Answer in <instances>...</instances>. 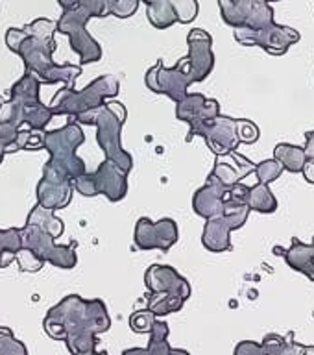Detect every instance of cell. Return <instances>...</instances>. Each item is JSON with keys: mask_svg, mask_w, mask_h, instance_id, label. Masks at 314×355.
<instances>
[{"mask_svg": "<svg viewBox=\"0 0 314 355\" xmlns=\"http://www.w3.org/2000/svg\"><path fill=\"white\" fill-rule=\"evenodd\" d=\"M43 327L50 338L63 340L69 352L76 355L96 349V335L110 329L111 318L100 298L85 300L78 294H69L46 313Z\"/></svg>", "mask_w": 314, "mask_h": 355, "instance_id": "cell-1", "label": "cell"}, {"mask_svg": "<svg viewBox=\"0 0 314 355\" xmlns=\"http://www.w3.org/2000/svg\"><path fill=\"white\" fill-rule=\"evenodd\" d=\"M6 44L11 52H15L26 67V72H32L41 83H63L72 87L82 74L80 65H58L54 61L55 43L54 39H43L32 35L24 28H8Z\"/></svg>", "mask_w": 314, "mask_h": 355, "instance_id": "cell-2", "label": "cell"}, {"mask_svg": "<svg viewBox=\"0 0 314 355\" xmlns=\"http://www.w3.org/2000/svg\"><path fill=\"white\" fill-rule=\"evenodd\" d=\"M128 111L119 100H110L96 110L82 113L74 119L78 124L96 126V143L104 152L105 159L116 165L124 174L133 168V157L122 148V126L126 122Z\"/></svg>", "mask_w": 314, "mask_h": 355, "instance_id": "cell-3", "label": "cell"}, {"mask_svg": "<svg viewBox=\"0 0 314 355\" xmlns=\"http://www.w3.org/2000/svg\"><path fill=\"white\" fill-rule=\"evenodd\" d=\"M107 8L104 0H80L76 8L63 10L60 21L55 22V32L69 35L71 49L80 55V67L102 60V46L87 32V22L93 17H105Z\"/></svg>", "mask_w": 314, "mask_h": 355, "instance_id": "cell-4", "label": "cell"}, {"mask_svg": "<svg viewBox=\"0 0 314 355\" xmlns=\"http://www.w3.org/2000/svg\"><path fill=\"white\" fill-rule=\"evenodd\" d=\"M144 285L150 291L148 307L155 316L176 313L191 296V285L180 272L171 265L155 263L144 274Z\"/></svg>", "mask_w": 314, "mask_h": 355, "instance_id": "cell-5", "label": "cell"}, {"mask_svg": "<svg viewBox=\"0 0 314 355\" xmlns=\"http://www.w3.org/2000/svg\"><path fill=\"white\" fill-rule=\"evenodd\" d=\"M121 91V83L115 76H100L89 83L82 91L72 87L60 89L50 102V110L54 115H65L76 119L82 113L96 110L105 104L107 98H115Z\"/></svg>", "mask_w": 314, "mask_h": 355, "instance_id": "cell-6", "label": "cell"}, {"mask_svg": "<svg viewBox=\"0 0 314 355\" xmlns=\"http://www.w3.org/2000/svg\"><path fill=\"white\" fill-rule=\"evenodd\" d=\"M83 141H85V135H83L82 126L72 119L60 130L44 132L43 148L50 154L49 163L63 168L71 176L72 182L87 172L83 159L76 155V148Z\"/></svg>", "mask_w": 314, "mask_h": 355, "instance_id": "cell-7", "label": "cell"}, {"mask_svg": "<svg viewBox=\"0 0 314 355\" xmlns=\"http://www.w3.org/2000/svg\"><path fill=\"white\" fill-rule=\"evenodd\" d=\"M21 237L22 248L32 252L43 263H50V265L58 266V268H65V270L76 266V243L58 246V244H54V237L43 232L35 224H24V227H21Z\"/></svg>", "mask_w": 314, "mask_h": 355, "instance_id": "cell-8", "label": "cell"}, {"mask_svg": "<svg viewBox=\"0 0 314 355\" xmlns=\"http://www.w3.org/2000/svg\"><path fill=\"white\" fill-rule=\"evenodd\" d=\"M128 174L105 159L94 172H85L72 182V187L83 196H96L104 194L110 202H121L128 193Z\"/></svg>", "mask_w": 314, "mask_h": 355, "instance_id": "cell-9", "label": "cell"}, {"mask_svg": "<svg viewBox=\"0 0 314 355\" xmlns=\"http://www.w3.org/2000/svg\"><path fill=\"white\" fill-rule=\"evenodd\" d=\"M144 83L150 91L157 94H166L174 104H177L187 96L189 87L193 85V78H191V71H189L185 58L177 61L171 69L163 65V60H157V63L146 71Z\"/></svg>", "mask_w": 314, "mask_h": 355, "instance_id": "cell-10", "label": "cell"}, {"mask_svg": "<svg viewBox=\"0 0 314 355\" xmlns=\"http://www.w3.org/2000/svg\"><path fill=\"white\" fill-rule=\"evenodd\" d=\"M222 19L233 28L261 30L270 26L274 10L266 0H218Z\"/></svg>", "mask_w": 314, "mask_h": 355, "instance_id": "cell-11", "label": "cell"}, {"mask_svg": "<svg viewBox=\"0 0 314 355\" xmlns=\"http://www.w3.org/2000/svg\"><path fill=\"white\" fill-rule=\"evenodd\" d=\"M235 39L244 46H261L272 55L287 54L288 49L299 41V32L290 26H283L277 22H272L270 26L261 30H250V28H235L233 32Z\"/></svg>", "mask_w": 314, "mask_h": 355, "instance_id": "cell-12", "label": "cell"}, {"mask_svg": "<svg viewBox=\"0 0 314 355\" xmlns=\"http://www.w3.org/2000/svg\"><path fill=\"white\" fill-rule=\"evenodd\" d=\"M177 239H180V230L174 218H161L154 222L148 216H141L135 224L133 241L135 246L143 252L148 250L168 252L177 243Z\"/></svg>", "mask_w": 314, "mask_h": 355, "instance_id": "cell-13", "label": "cell"}, {"mask_svg": "<svg viewBox=\"0 0 314 355\" xmlns=\"http://www.w3.org/2000/svg\"><path fill=\"white\" fill-rule=\"evenodd\" d=\"M218 115H220L218 100L207 98L200 93H187V96L176 104V116L191 126L189 139L194 135L202 137L205 128L209 126Z\"/></svg>", "mask_w": 314, "mask_h": 355, "instance_id": "cell-14", "label": "cell"}, {"mask_svg": "<svg viewBox=\"0 0 314 355\" xmlns=\"http://www.w3.org/2000/svg\"><path fill=\"white\" fill-rule=\"evenodd\" d=\"M189 54L185 55L193 83L204 82L215 67V54H213V37L202 28H194L187 35Z\"/></svg>", "mask_w": 314, "mask_h": 355, "instance_id": "cell-15", "label": "cell"}, {"mask_svg": "<svg viewBox=\"0 0 314 355\" xmlns=\"http://www.w3.org/2000/svg\"><path fill=\"white\" fill-rule=\"evenodd\" d=\"M202 137L215 155H227L238 146L237 119L218 115L209 126L205 128Z\"/></svg>", "mask_w": 314, "mask_h": 355, "instance_id": "cell-16", "label": "cell"}, {"mask_svg": "<svg viewBox=\"0 0 314 355\" xmlns=\"http://www.w3.org/2000/svg\"><path fill=\"white\" fill-rule=\"evenodd\" d=\"M227 191L220 182H216L215 178H207V183L204 187H200L194 193L193 198V209L196 215H200L205 220L220 216L224 213V202H226Z\"/></svg>", "mask_w": 314, "mask_h": 355, "instance_id": "cell-17", "label": "cell"}, {"mask_svg": "<svg viewBox=\"0 0 314 355\" xmlns=\"http://www.w3.org/2000/svg\"><path fill=\"white\" fill-rule=\"evenodd\" d=\"M233 157L235 163H226V161H216L213 171H211L209 176H213L216 182H220L224 187L232 189L233 185L241 183L243 178H246L250 172L255 171V165L250 159H246L244 155L237 154V152H232L229 154Z\"/></svg>", "mask_w": 314, "mask_h": 355, "instance_id": "cell-18", "label": "cell"}, {"mask_svg": "<svg viewBox=\"0 0 314 355\" xmlns=\"http://www.w3.org/2000/svg\"><path fill=\"white\" fill-rule=\"evenodd\" d=\"M232 224L224 216H215L205 222L204 233H202V244L209 252L220 254L232 250Z\"/></svg>", "mask_w": 314, "mask_h": 355, "instance_id": "cell-19", "label": "cell"}, {"mask_svg": "<svg viewBox=\"0 0 314 355\" xmlns=\"http://www.w3.org/2000/svg\"><path fill=\"white\" fill-rule=\"evenodd\" d=\"M72 183H50L41 178V182L37 183V204L44 209L55 211L63 209L71 204L72 200Z\"/></svg>", "mask_w": 314, "mask_h": 355, "instance_id": "cell-20", "label": "cell"}, {"mask_svg": "<svg viewBox=\"0 0 314 355\" xmlns=\"http://www.w3.org/2000/svg\"><path fill=\"white\" fill-rule=\"evenodd\" d=\"M39 87L41 82L37 78L32 72H24L21 80L13 83V87L10 89V100L22 107H37L43 104L39 98Z\"/></svg>", "mask_w": 314, "mask_h": 355, "instance_id": "cell-21", "label": "cell"}, {"mask_svg": "<svg viewBox=\"0 0 314 355\" xmlns=\"http://www.w3.org/2000/svg\"><path fill=\"white\" fill-rule=\"evenodd\" d=\"M168 324L163 320H155L152 331H150V343L146 348H130L124 349L122 355H168L171 343H168Z\"/></svg>", "mask_w": 314, "mask_h": 355, "instance_id": "cell-22", "label": "cell"}, {"mask_svg": "<svg viewBox=\"0 0 314 355\" xmlns=\"http://www.w3.org/2000/svg\"><path fill=\"white\" fill-rule=\"evenodd\" d=\"M287 263L294 270L304 272L311 282H314V252L311 244H304L294 239L293 246L287 252Z\"/></svg>", "mask_w": 314, "mask_h": 355, "instance_id": "cell-23", "label": "cell"}, {"mask_svg": "<svg viewBox=\"0 0 314 355\" xmlns=\"http://www.w3.org/2000/svg\"><path fill=\"white\" fill-rule=\"evenodd\" d=\"M274 159L281 163L283 171L298 174V172L304 171L307 155H305V150L302 148V146L281 143V144H277L276 148H274Z\"/></svg>", "mask_w": 314, "mask_h": 355, "instance_id": "cell-24", "label": "cell"}, {"mask_svg": "<svg viewBox=\"0 0 314 355\" xmlns=\"http://www.w3.org/2000/svg\"><path fill=\"white\" fill-rule=\"evenodd\" d=\"M26 224H35V226L41 227L43 232H46L54 239L63 235V232H65L63 222H61V218H58V216L54 215V211L44 209V207H41L39 204L30 211Z\"/></svg>", "mask_w": 314, "mask_h": 355, "instance_id": "cell-25", "label": "cell"}, {"mask_svg": "<svg viewBox=\"0 0 314 355\" xmlns=\"http://www.w3.org/2000/svg\"><path fill=\"white\" fill-rule=\"evenodd\" d=\"M22 248L21 230H0V268L10 266Z\"/></svg>", "mask_w": 314, "mask_h": 355, "instance_id": "cell-26", "label": "cell"}, {"mask_svg": "<svg viewBox=\"0 0 314 355\" xmlns=\"http://www.w3.org/2000/svg\"><path fill=\"white\" fill-rule=\"evenodd\" d=\"M146 17H148L150 24L157 30H166L177 22L171 0H155L146 6Z\"/></svg>", "mask_w": 314, "mask_h": 355, "instance_id": "cell-27", "label": "cell"}, {"mask_svg": "<svg viewBox=\"0 0 314 355\" xmlns=\"http://www.w3.org/2000/svg\"><path fill=\"white\" fill-rule=\"evenodd\" d=\"M248 207L250 211H259V213H274L277 209V200L272 194L270 187L265 183H257L250 187L248 193Z\"/></svg>", "mask_w": 314, "mask_h": 355, "instance_id": "cell-28", "label": "cell"}, {"mask_svg": "<svg viewBox=\"0 0 314 355\" xmlns=\"http://www.w3.org/2000/svg\"><path fill=\"white\" fill-rule=\"evenodd\" d=\"M0 355H28L26 346L15 338L10 327H0Z\"/></svg>", "mask_w": 314, "mask_h": 355, "instance_id": "cell-29", "label": "cell"}, {"mask_svg": "<svg viewBox=\"0 0 314 355\" xmlns=\"http://www.w3.org/2000/svg\"><path fill=\"white\" fill-rule=\"evenodd\" d=\"M174 13H176L177 22L182 24H189L198 17V0H171Z\"/></svg>", "mask_w": 314, "mask_h": 355, "instance_id": "cell-30", "label": "cell"}, {"mask_svg": "<svg viewBox=\"0 0 314 355\" xmlns=\"http://www.w3.org/2000/svg\"><path fill=\"white\" fill-rule=\"evenodd\" d=\"M255 174H257V178H259V183L270 185L272 182H276L277 178H281L283 166L279 161L266 159L255 166Z\"/></svg>", "mask_w": 314, "mask_h": 355, "instance_id": "cell-31", "label": "cell"}, {"mask_svg": "<svg viewBox=\"0 0 314 355\" xmlns=\"http://www.w3.org/2000/svg\"><path fill=\"white\" fill-rule=\"evenodd\" d=\"M105 8L110 15H115L119 19H128L137 11L141 0H104Z\"/></svg>", "mask_w": 314, "mask_h": 355, "instance_id": "cell-32", "label": "cell"}, {"mask_svg": "<svg viewBox=\"0 0 314 355\" xmlns=\"http://www.w3.org/2000/svg\"><path fill=\"white\" fill-rule=\"evenodd\" d=\"M155 320H157V316L154 313H150L148 309L137 311V313H133L130 316V327L135 333H150L152 327H154Z\"/></svg>", "mask_w": 314, "mask_h": 355, "instance_id": "cell-33", "label": "cell"}, {"mask_svg": "<svg viewBox=\"0 0 314 355\" xmlns=\"http://www.w3.org/2000/svg\"><path fill=\"white\" fill-rule=\"evenodd\" d=\"M24 30L32 33V35H37V37L54 39L55 22L50 21V19H35V21H32L30 24H26Z\"/></svg>", "mask_w": 314, "mask_h": 355, "instance_id": "cell-34", "label": "cell"}, {"mask_svg": "<svg viewBox=\"0 0 314 355\" xmlns=\"http://www.w3.org/2000/svg\"><path fill=\"white\" fill-rule=\"evenodd\" d=\"M259 128L255 126L252 121H246V119H237V137L238 143L252 144L259 139Z\"/></svg>", "mask_w": 314, "mask_h": 355, "instance_id": "cell-35", "label": "cell"}, {"mask_svg": "<svg viewBox=\"0 0 314 355\" xmlns=\"http://www.w3.org/2000/svg\"><path fill=\"white\" fill-rule=\"evenodd\" d=\"M17 265L21 268L22 272H39L43 268V261L37 259L32 252H28L26 248H21V252L17 254Z\"/></svg>", "mask_w": 314, "mask_h": 355, "instance_id": "cell-36", "label": "cell"}, {"mask_svg": "<svg viewBox=\"0 0 314 355\" xmlns=\"http://www.w3.org/2000/svg\"><path fill=\"white\" fill-rule=\"evenodd\" d=\"M233 355H266V354L261 344L252 343V340H244V343L237 344V348H235V354Z\"/></svg>", "mask_w": 314, "mask_h": 355, "instance_id": "cell-37", "label": "cell"}, {"mask_svg": "<svg viewBox=\"0 0 314 355\" xmlns=\"http://www.w3.org/2000/svg\"><path fill=\"white\" fill-rule=\"evenodd\" d=\"M307 139V143H305V155H307V159H314V132H309L305 135Z\"/></svg>", "mask_w": 314, "mask_h": 355, "instance_id": "cell-38", "label": "cell"}, {"mask_svg": "<svg viewBox=\"0 0 314 355\" xmlns=\"http://www.w3.org/2000/svg\"><path fill=\"white\" fill-rule=\"evenodd\" d=\"M304 178L309 183H314V159H307L304 165Z\"/></svg>", "mask_w": 314, "mask_h": 355, "instance_id": "cell-39", "label": "cell"}, {"mask_svg": "<svg viewBox=\"0 0 314 355\" xmlns=\"http://www.w3.org/2000/svg\"><path fill=\"white\" fill-rule=\"evenodd\" d=\"M80 0H58V4L61 6V10H72L76 8Z\"/></svg>", "mask_w": 314, "mask_h": 355, "instance_id": "cell-40", "label": "cell"}, {"mask_svg": "<svg viewBox=\"0 0 314 355\" xmlns=\"http://www.w3.org/2000/svg\"><path fill=\"white\" fill-rule=\"evenodd\" d=\"M168 355H191L187 349H182V348H171Z\"/></svg>", "mask_w": 314, "mask_h": 355, "instance_id": "cell-41", "label": "cell"}, {"mask_svg": "<svg viewBox=\"0 0 314 355\" xmlns=\"http://www.w3.org/2000/svg\"><path fill=\"white\" fill-rule=\"evenodd\" d=\"M76 355H107V352H96V349H91V352H83V354Z\"/></svg>", "mask_w": 314, "mask_h": 355, "instance_id": "cell-42", "label": "cell"}, {"mask_svg": "<svg viewBox=\"0 0 314 355\" xmlns=\"http://www.w3.org/2000/svg\"><path fill=\"white\" fill-rule=\"evenodd\" d=\"M305 355H314V348H307V349H305Z\"/></svg>", "mask_w": 314, "mask_h": 355, "instance_id": "cell-43", "label": "cell"}, {"mask_svg": "<svg viewBox=\"0 0 314 355\" xmlns=\"http://www.w3.org/2000/svg\"><path fill=\"white\" fill-rule=\"evenodd\" d=\"M141 2H144V4L148 6V4H152V2H155V0H141Z\"/></svg>", "mask_w": 314, "mask_h": 355, "instance_id": "cell-44", "label": "cell"}, {"mask_svg": "<svg viewBox=\"0 0 314 355\" xmlns=\"http://www.w3.org/2000/svg\"><path fill=\"white\" fill-rule=\"evenodd\" d=\"M266 2H268V4H270V2H279V0H266Z\"/></svg>", "mask_w": 314, "mask_h": 355, "instance_id": "cell-45", "label": "cell"}, {"mask_svg": "<svg viewBox=\"0 0 314 355\" xmlns=\"http://www.w3.org/2000/svg\"><path fill=\"white\" fill-rule=\"evenodd\" d=\"M311 246H313V252H314V241H313V244H311Z\"/></svg>", "mask_w": 314, "mask_h": 355, "instance_id": "cell-46", "label": "cell"}]
</instances>
